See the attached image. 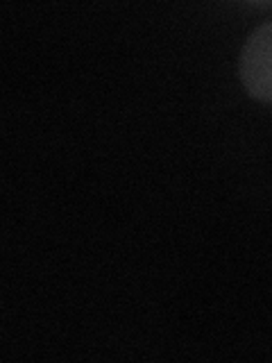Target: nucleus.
I'll return each mask as SVG.
<instances>
[{"label":"nucleus","instance_id":"1","mask_svg":"<svg viewBox=\"0 0 272 363\" xmlns=\"http://www.w3.org/2000/svg\"><path fill=\"white\" fill-rule=\"evenodd\" d=\"M238 77L254 100L272 105V21L247 37L238 57Z\"/></svg>","mask_w":272,"mask_h":363}]
</instances>
